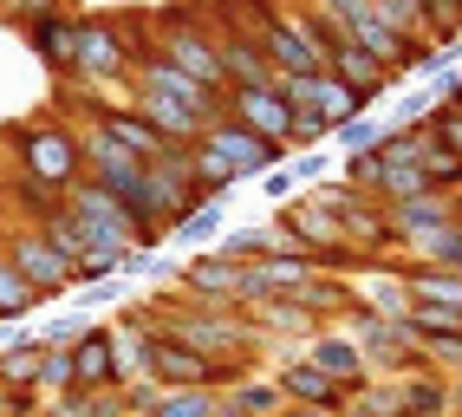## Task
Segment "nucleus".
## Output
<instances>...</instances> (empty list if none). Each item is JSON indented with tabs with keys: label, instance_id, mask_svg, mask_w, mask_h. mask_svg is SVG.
Segmentation results:
<instances>
[{
	"label": "nucleus",
	"instance_id": "f257e3e1",
	"mask_svg": "<svg viewBox=\"0 0 462 417\" xmlns=\"http://www.w3.org/2000/svg\"><path fill=\"white\" fill-rule=\"evenodd\" d=\"M0 144H14V170L40 176L46 190L66 196L79 176H85V157H79V131L66 125V117H33V125H7L0 131Z\"/></svg>",
	"mask_w": 462,
	"mask_h": 417
},
{
	"label": "nucleus",
	"instance_id": "f03ea898",
	"mask_svg": "<svg viewBox=\"0 0 462 417\" xmlns=\"http://www.w3.org/2000/svg\"><path fill=\"white\" fill-rule=\"evenodd\" d=\"M0 255H7L20 274H26V287H33L40 301H59V293H72V261L59 255L40 228H14L7 242H0Z\"/></svg>",
	"mask_w": 462,
	"mask_h": 417
},
{
	"label": "nucleus",
	"instance_id": "7ed1b4c3",
	"mask_svg": "<svg viewBox=\"0 0 462 417\" xmlns=\"http://www.w3.org/2000/svg\"><path fill=\"white\" fill-rule=\"evenodd\" d=\"M202 144H208V151L228 163V176H235V183H241V176H267L273 163L287 157V144H267V137H254L248 125H235V117H215V125L202 131Z\"/></svg>",
	"mask_w": 462,
	"mask_h": 417
},
{
	"label": "nucleus",
	"instance_id": "20e7f679",
	"mask_svg": "<svg viewBox=\"0 0 462 417\" xmlns=\"http://www.w3.org/2000/svg\"><path fill=\"white\" fill-rule=\"evenodd\" d=\"M273 385H281V398L287 404H300V411H326V417H346V385H332L306 352H287L281 366H273Z\"/></svg>",
	"mask_w": 462,
	"mask_h": 417
},
{
	"label": "nucleus",
	"instance_id": "39448f33",
	"mask_svg": "<svg viewBox=\"0 0 462 417\" xmlns=\"http://www.w3.org/2000/svg\"><path fill=\"white\" fill-rule=\"evenodd\" d=\"M248 267L254 261H228V255H196V261H182V293L202 307H241V287H248Z\"/></svg>",
	"mask_w": 462,
	"mask_h": 417
},
{
	"label": "nucleus",
	"instance_id": "423d86ee",
	"mask_svg": "<svg viewBox=\"0 0 462 417\" xmlns=\"http://www.w3.org/2000/svg\"><path fill=\"white\" fill-rule=\"evenodd\" d=\"M222 105H228V117L235 125H248L254 137H267V144H287V125H293V105L273 92V85H228L222 92Z\"/></svg>",
	"mask_w": 462,
	"mask_h": 417
},
{
	"label": "nucleus",
	"instance_id": "0eeeda50",
	"mask_svg": "<svg viewBox=\"0 0 462 417\" xmlns=\"http://www.w3.org/2000/svg\"><path fill=\"white\" fill-rule=\"evenodd\" d=\"M306 359H313L332 385H346V392H358V385H372V366H365V352H358V339L346 333V326H319L313 339L300 346Z\"/></svg>",
	"mask_w": 462,
	"mask_h": 417
},
{
	"label": "nucleus",
	"instance_id": "6e6552de",
	"mask_svg": "<svg viewBox=\"0 0 462 417\" xmlns=\"http://www.w3.org/2000/svg\"><path fill=\"white\" fill-rule=\"evenodd\" d=\"M384 216H391V248H423L437 228L456 222V202L449 196H411V202H384Z\"/></svg>",
	"mask_w": 462,
	"mask_h": 417
},
{
	"label": "nucleus",
	"instance_id": "1a4fd4ad",
	"mask_svg": "<svg viewBox=\"0 0 462 417\" xmlns=\"http://www.w3.org/2000/svg\"><path fill=\"white\" fill-rule=\"evenodd\" d=\"M404 333H411V346L430 359V372H443V378H462V326L456 320H443V313H404Z\"/></svg>",
	"mask_w": 462,
	"mask_h": 417
},
{
	"label": "nucleus",
	"instance_id": "9d476101",
	"mask_svg": "<svg viewBox=\"0 0 462 417\" xmlns=\"http://www.w3.org/2000/svg\"><path fill=\"white\" fill-rule=\"evenodd\" d=\"M157 52L170 59L176 72H189L196 85H208L215 98L228 92V79H222V52H215V33H157Z\"/></svg>",
	"mask_w": 462,
	"mask_h": 417
},
{
	"label": "nucleus",
	"instance_id": "9b49d317",
	"mask_svg": "<svg viewBox=\"0 0 462 417\" xmlns=\"http://www.w3.org/2000/svg\"><path fill=\"white\" fill-rule=\"evenodd\" d=\"M397 274L411 281V293H417V307H423V313H443V320L462 326V274H449V267H430L423 255L397 261Z\"/></svg>",
	"mask_w": 462,
	"mask_h": 417
},
{
	"label": "nucleus",
	"instance_id": "f8f14e48",
	"mask_svg": "<svg viewBox=\"0 0 462 417\" xmlns=\"http://www.w3.org/2000/svg\"><path fill=\"white\" fill-rule=\"evenodd\" d=\"M26 46L40 52V66L52 79H66L72 72V52H79V14H46V20H26Z\"/></svg>",
	"mask_w": 462,
	"mask_h": 417
},
{
	"label": "nucleus",
	"instance_id": "ddd939ff",
	"mask_svg": "<svg viewBox=\"0 0 462 417\" xmlns=\"http://www.w3.org/2000/svg\"><path fill=\"white\" fill-rule=\"evenodd\" d=\"M261 52H267L273 79H313V72H326V66H319V52L306 46V33H300V26H293L287 14L261 33Z\"/></svg>",
	"mask_w": 462,
	"mask_h": 417
},
{
	"label": "nucleus",
	"instance_id": "4468645a",
	"mask_svg": "<svg viewBox=\"0 0 462 417\" xmlns=\"http://www.w3.org/2000/svg\"><path fill=\"white\" fill-rule=\"evenodd\" d=\"M293 301H300L306 313H313L319 326H346V313L358 307V287H352L346 274H319V267H313V274L300 281V293H293Z\"/></svg>",
	"mask_w": 462,
	"mask_h": 417
},
{
	"label": "nucleus",
	"instance_id": "2eb2a0df",
	"mask_svg": "<svg viewBox=\"0 0 462 417\" xmlns=\"http://www.w3.org/2000/svg\"><path fill=\"white\" fill-rule=\"evenodd\" d=\"M131 105L150 117V125H157L170 144H196L208 125H215V117L208 111H196V105H176V98H157V92H131Z\"/></svg>",
	"mask_w": 462,
	"mask_h": 417
},
{
	"label": "nucleus",
	"instance_id": "dca6fc26",
	"mask_svg": "<svg viewBox=\"0 0 462 417\" xmlns=\"http://www.w3.org/2000/svg\"><path fill=\"white\" fill-rule=\"evenodd\" d=\"M326 72H332V79H346V85H352V92H358L365 105H372V98H384L391 85H397V72H384L378 59L365 52V46H352V40L332 52V66H326Z\"/></svg>",
	"mask_w": 462,
	"mask_h": 417
},
{
	"label": "nucleus",
	"instance_id": "f3484780",
	"mask_svg": "<svg viewBox=\"0 0 462 417\" xmlns=\"http://www.w3.org/2000/svg\"><path fill=\"white\" fill-rule=\"evenodd\" d=\"M98 125H105V131H111L117 144H125L131 157H143V163L170 151V137H163L157 125H150V117H143L137 105H105V117H98Z\"/></svg>",
	"mask_w": 462,
	"mask_h": 417
},
{
	"label": "nucleus",
	"instance_id": "a211bd4d",
	"mask_svg": "<svg viewBox=\"0 0 462 417\" xmlns=\"http://www.w3.org/2000/svg\"><path fill=\"white\" fill-rule=\"evenodd\" d=\"M281 14H287V0H208L215 33H248V40H261Z\"/></svg>",
	"mask_w": 462,
	"mask_h": 417
},
{
	"label": "nucleus",
	"instance_id": "6ab92c4d",
	"mask_svg": "<svg viewBox=\"0 0 462 417\" xmlns=\"http://www.w3.org/2000/svg\"><path fill=\"white\" fill-rule=\"evenodd\" d=\"M281 411H287V398L273 385V372H248L222 392V417H281Z\"/></svg>",
	"mask_w": 462,
	"mask_h": 417
},
{
	"label": "nucleus",
	"instance_id": "aec40b11",
	"mask_svg": "<svg viewBox=\"0 0 462 417\" xmlns=\"http://www.w3.org/2000/svg\"><path fill=\"white\" fill-rule=\"evenodd\" d=\"M215 52H222V79L228 85H273V66H267L261 40H248V33H215Z\"/></svg>",
	"mask_w": 462,
	"mask_h": 417
},
{
	"label": "nucleus",
	"instance_id": "412c9836",
	"mask_svg": "<svg viewBox=\"0 0 462 417\" xmlns=\"http://www.w3.org/2000/svg\"><path fill=\"white\" fill-rule=\"evenodd\" d=\"M40 333H7V346H0V392H33V378H40Z\"/></svg>",
	"mask_w": 462,
	"mask_h": 417
},
{
	"label": "nucleus",
	"instance_id": "4be33fe9",
	"mask_svg": "<svg viewBox=\"0 0 462 417\" xmlns=\"http://www.w3.org/2000/svg\"><path fill=\"white\" fill-rule=\"evenodd\" d=\"M72 359H79V392H105V385H117V372H111V326H85L79 346H72Z\"/></svg>",
	"mask_w": 462,
	"mask_h": 417
},
{
	"label": "nucleus",
	"instance_id": "5701e85b",
	"mask_svg": "<svg viewBox=\"0 0 462 417\" xmlns=\"http://www.w3.org/2000/svg\"><path fill=\"white\" fill-rule=\"evenodd\" d=\"M287 20H293L300 33H306V46L319 52V66H332V52L346 46V26H338L332 14H319L313 0H287Z\"/></svg>",
	"mask_w": 462,
	"mask_h": 417
},
{
	"label": "nucleus",
	"instance_id": "b1692460",
	"mask_svg": "<svg viewBox=\"0 0 462 417\" xmlns=\"http://www.w3.org/2000/svg\"><path fill=\"white\" fill-rule=\"evenodd\" d=\"M7 202H14V216H26V228H46V216H59V190H46L40 176H26V170H14L7 176Z\"/></svg>",
	"mask_w": 462,
	"mask_h": 417
},
{
	"label": "nucleus",
	"instance_id": "393cba45",
	"mask_svg": "<svg viewBox=\"0 0 462 417\" xmlns=\"http://www.w3.org/2000/svg\"><path fill=\"white\" fill-rule=\"evenodd\" d=\"M397 398H404V417H449V378L411 372V378H397Z\"/></svg>",
	"mask_w": 462,
	"mask_h": 417
},
{
	"label": "nucleus",
	"instance_id": "a878e982",
	"mask_svg": "<svg viewBox=\"0 0 462 417\" xmlns=\"http://www.w3.org/2000/svg\"><path fill=\"white\" fill-rule=\"evenodd\" d=\"M33 392H40V404H59L66 392H79V359H72V346H46V352H40Z\"/></svg>",
	"mask_w": 462,
	"mask_h": 417
},
{
	"label": "nucleus",
	"instance_id": "bb28decb",
	"mask_svg": "<svg viewBox=\"0 0 462 417\" xmlns=\"http://www.w3.org/2000/svg\"><path fill=\"white\" fill-rule=\"evenodd\" d=\"M40 307H46V301H40L33 287H26L20 267H14L7 255H0V326H20L26 313H40Z\"/></svg>",
	"mask_w": 462,
	"mask_h": 417
},
{
	"label": "nucleus",
	"instance_id": "cd10ccee",
	"mask_svg": "<svg viewBox=\"0 0 462 417\" xmlns=\"http://www.w3.org/2000/svg\"><path fill=\"white\" fill-rule=\"evenodd\" d=\"M306 105H313L326 125H346V117H358V111H365V98L352 92L346 79H332V72H319V79H313V98H306Z\"/></svg>",
	"mask_w": 462,
	"mask_h": 417
},
{
	"label": "nucleus",
	"instance_id": "c85d7f7f",
	"mask_svg": "<svg viewBox=\"0 0 462 417\" xmlns=\"http://www.w3.org/2000/svg\"><path fill=\"white\" fill-rule=\"evenodd\" d=\"M40 235H46V242H52L59 255H66V261H79V255L91 248V228H85V222L72 216L66 202H59V216H46V228H40Z\"/></svg>",
	"mask_w": 462,
	"mask_h": 417
},
{
	"label": "nucleus",
	"instance_id": "c756f323",
	"mask_svg": "<svg viewBox=\"0 0 462 417\" xmlns=\"http://www.w3.org/2000/svg\"><path fill=\"white\" fill-rule=\"evenodd\" d=\"M215 255H228V261H267V255H281V242H273V228H228L222 242H215Z\"/></svg>",
	"mask_w": 462,
	"mask_h": 417
},
{
	"label": "nucleus",
	"instance_id": "7c9ffc66",
	"mask_svg": "<svg viewBox=\"0 0 462 417\" xmlns=\"http://www.w3.org/2000/svg\"><path fill=\"white\" fill-rule=\"evenodd\" d=\"M423 7V33L437 46H462V0H417Z\"/></svg>",
	"mask_w": 462,
	"mask_h": 417
},
{
	"label": "nucleus",
	"instance_id": "2f4dec72",
	"mask_svg": "<svg viewBox=\"0 0 462 417\" xmlns=\"http://www.w3.org/2000/svg\"><path fill=\"white\" fill-rule=\"evenodd\" d=\"M150 417H222V392H163Z\"/></svg>",
	"mask_w": 462,
	"mask_h": 417
},
{
	"label": "nucleus",
	"instance_id": "473e14b6",
	"mask_svg": "<svg viewBox=\"0 0 462 417\" xmlns=\"http://www.w3.org/2000/svg\"><path fill=\"white\" fill-rule=\"evenodd\" d=\"M208 235H222V208H215V202H196L189 216L170 228V242H176V248H202Z\"/></svg>",
	"mask_w": 462,
	"mask_h": 417
},
{
	"label": "nucleus",
	"instance_id": "72a5a7b5",
	"mask_svg": "<svg viewBox=\"0 0 462 417\" xmlns=\"http://www.w3.org/2000/svg\"><path fill=\"white\" fill-rule=\"evenodd\" d=\"M430 267H449V274H462V216L449 222V228H437V235H430V242L417 248Z\"/></svg>",
	"mask_w": 462,
	"mask_h": 417
},
{
	"label": "nucleus",
	"instance_id": "f704fd0d",
	"mask_svg": "<svg viewBox=\"0 0 462 417\" xmlns=\"http://www.w3.org/2000/svg\"><path fill=\"white\" fill-rule=\"evenodd\" d=\"M365 14L384 20L391 33H417V40H430V33H423V7H417V0H372Z\"/></svg>",
	"mask_w": 462,
	"mask_h": 417
},
{
	"label": "nucleus",
	"instance_id": "c9c22d12",
	"mask_svg": "<svg viewBox=\"0 0 462 417\" xmlns=\"http://www.w3.org/2000/svg\"><path fill=\"white\" fill-rule=\"evenodd\" d=\"M332 125L313 111V105H293V125H287V151H313V144H326Z\"/></svg>",
	"mask_w": 462,
	"mask_h": 417
},
{
	"label": "nucleus",
	"instance_id": "e433bc0d",
	"mask_svg": "<svg viewBox=\"0 0 462 417\" xmlns=\"http://www.w3.org/2000/svg\"><path fill=\"white\" fill-rule=\"evenodd\" d=\"M384 131H391V125H378V117H365V111L346 117V125H332V137H338V151H346V157H352V151H372Z\"/></svg>",
	"mask_w": 462,
	"mask_h": 417
},
{
	"label": "nucleus",
	"instance_id": "4c0bfd02",
	"mask_svg": "<svg viewBox=\"0 0 462 417\" xmlns=\"http://www.w3.org/2000/svg\"><path fill=\"white\" fill-rule=\"evenodd\" d=\"M46 14H66V0H0V20H46Z\"/></svg>",
	"mask_w": 462,
	"mask_h": 417
},
{
	"label": "nucleus",
	"instance_id": "58836bf2",
	"mask_svg": "<svg viewBox=\"0 0 462 417\" xmlns=\"http://www.w3.org/2000/svg\"><path fill=\"white\" fill-rule=\"evenodd\" d=\"M157 398H163L157 378H131V385H125V411H131V417H150V411H157Z\"/></svg>",
	"mask_w": 462,
	"mask_h": 417
},
{
	"label": "nucleus",
	"instance_id": "ea45409f",
	"mask_svg": "<svg viewBox=\"0 0 462 417\" xmlns=\"http://www.w3.org/2000/svg\"><path fill=\"white\" fill-rule=\"evenodd\" d=\"M79 333H85V320H79V313H66V320H52L46 333H40V346H79Z\"/></svg>",
	"mask_w": 462,
	"mask_h": 417
},
{
	"label": "nucleus",
	"instance_id": "a19ab883",
	"mask_svg": "<svg viewBox=\"0 0 462 417\" xmlns=\"http://www.w3.org/2000/svg\"><path fill=\"white\" fill-rule=\"evenodd\" d=\"M430 131H437V137L449 144V151L462 157V111H430Z\"/></svg>",
	"mask_w": 462,
	"mask_h": 417
},
{
	"label": "nucleus",
	"instance_id": "79ce46f5",
	"mask_svg": "<svg viewBox=\"0 0 462 417\" xmlns=\"http://www.w3.org/2000/svg\"><path fill=\"white\" fill-rule=\"evenodd\" d=\"M313 7H319V14H332L338 26H346V20H358L365 7H372V0H313Z\"/></svg>",
	"mask_w": 462,
	"mask_h": 417
},
{
	"label": "nucleus",
	"instance_id": "37998d69",
	"mask_svg": "<svg viewBox=\"0 0 462 417\" xmlns=\"http://www.w3.org/2000/svg\"><path fill=\"white\" fill-rule=\"evenodd\" d=\"M261 183H267V196H293V183H300V176H293V163H287V170L273 163V170L261 176Z\"/></svg>",
	"mask_w": 462,
	"mask_h": 417
},
{
	"label": "nucleus",
	"instance_id": "c03bdc74",
	"mask_svg": "<svg viewBox=\"0 0 462 417\" xmlns=\"http://www.w3.org/2000/svg\"><path fill=\"white\" fill-rule=\"evenodd\" d=\"M293 176H306V183H319V176H326V157H313V151H300V163H293Z\"/></svg>",
	"mask_w": 462,
	"mask_h": 417
},
{
	"label": "nucleus",
	"instance_id": "a18cd8bd",
	"mask_svg": "<svg viewBox=\"0 0 462 417\" xmlns=\"http://www.w3.org/2000/svg\"><path fill=\"white\" fill-rule=\"evenodd\" d=\"M281 417H326V411H300V404H287V411H281Z\"/></svg>",
	"mask_w": 462,
	"mask_h": 417
},
{
	"label": "nucleus",
	"instance_id": "49530a36",
	"mask_svg": "<svg viewBox=\"0 0 462 417\" xmlns=\"http://www.w3.org/2000/svg\"><path fill=\"white\" fill-rule=\"evenodd\" d=\"M20 417H52V411H46V404H40V411H20Z\"/></svg>",
	"mask_w": 462,
	"mask_h": 417
},
{
	"label": "nucleus",
	"instance_id": "de8ad7c7",
	"mask_svg": "<svg viewBox=\"0 0 462 417\" xmlns=\"http://www.w3.org/2000/svg\"><path fill=\"white\" fill-rule=\"evenodd\" d=\"M449 202H456V216H462V196H449Z\"/></svg>",
	"mask_w": 462,
	"mask_h": 417
}]
</instances>
